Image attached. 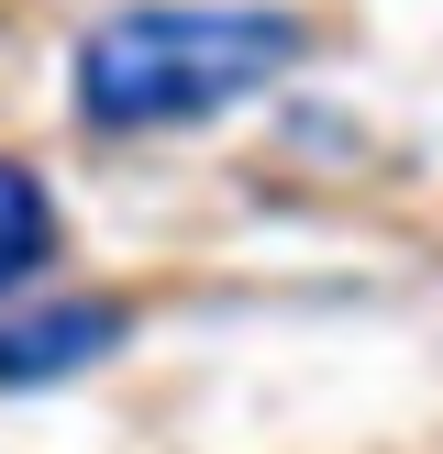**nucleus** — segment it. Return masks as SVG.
<instances>
[{"instance_id": "obj_1", "label": "nucleus", "mask_w": 443, "mask_h": 454, "mask_svg": "<svg viewBox=\"0 0 443 454\" xmlns=\"http://www.w3.org/2000/svg\"><path fill=\"white\" fill-rule=\"evenodd\" d=\"M288 67H299V22L266 0H144V12H111L66 78L89 133H189Z\"/></svg>"}, {"instance_id": "obj_2", "label": "nucleus", "mask_w": 443, "mask_h": 454, "mask_svg": "<svg viewBox=\"0 0 443 454\" xmlns=\"http://www.w3.org/2000/svg\"><path fill=\"white\" fill-rule=\"evenodd\" d=\"M111 344H122L111 300H22V310H0V388H56V377L100 366Z\"/></svg>"}, {"instance_id": "obj_3", "label": "nucleus", "mask_w": 443, "mask_h": 454, "mask_svg": "<svg viewBox=\"0 0 443 454\" xmlns=\"http://www.w3.org/2000/svg\"><path fill=\"white\" fill-rule=\"evenodd\" d=\"M44 255H56V200L22 155H0V288H22Z\"/></svg>"}]
</instances>
